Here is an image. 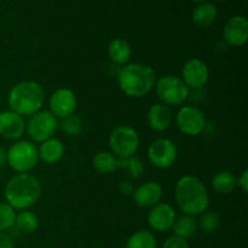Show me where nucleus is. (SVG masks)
Returning a JSON list of instances; mask_svg holds the SVG:
<instances>
[{
    "label": "nucleus",
    "mask_w": 248,
    "mask_h": 248,
    "mask_svg": "<svg viewBox=\"0 0 248 248\" xmlns=\"http://www.w3.org/2000/svg\"><path fill=\"white\" fill-rule=\"evenodd\" d=\"M223 36L232 47L244 46L248 40V21L244 16H234L225 23Z\"/></svg>",
    "instance_id": "nucleus-15"
},
{
    "label": "nucleus",
    "mask_w": 248,
    "mask_h": 248,
    "mask_svg": "<svg viewBox=\"0 0 248 248\" xmlns=\"http://www.w3.org/2000/svg\"><path fill=\"white\" fill-rule=\"evenodd\" d=\"M174 199L177 206L188 216H200L208 210L210 206V193L200 178L186 174L178 179L174 189Z\"/></svg>",
    "instance_id": "nucleus-1"
},
{
    "label": "nucleus",
    "mask_w": 248,
    "mask_h": 248,
    "mask_svg": "<svg viewBox=\"0 0 248 248\" xmlns=\"http://www.w3.org/2000/svg\"><path fill=\"white\" fill-rule=\"evenodd\" d=\"M45 90L33 80L21 81L10 90L7 102L10 109L22 116H31L41 110L45 103Z\"/></svg>",
    "instance_id": "nucleus-4"
},
{
    "label": "nucleus",
    "mask_w": 248,
    "mask_h": 248,
    "mask_svg": "<svg viewBox=\"0 0 248 248\" xmlns=\"http://www.w3.org/2000/svg\"><path fill=\"white\" fill-rule=\"evenodd\" d=\"M41 183L34 174L17 173L5 186L4 195L6 203L14 210H29L41 196Z\"/></svg>",
    "instance_id": "nucleus-2"
},
{
    "label": "nucleus",
    "mask_w": 248,
    "mask_h": 248,
    "mask_svg": "<svg viewBox=\"0 0 248 248\" xmlns=\"http://www.w3.org/2000/svg\"><path fill=\"white\" fill-rule=\"evenodd\" d=\"M176 126L183 135L196 137L206 127V116L200 108L195 106H183L176 114Z\"/></svg>",
    "instance_id": "nucleus-9"
},
{
    "label": "nucleus",
    "mask_w": 248,
    "mask_h": 248,
    "mask_svg": "<svg viewBox=\"0 0 248 248\" xmlns=\"http://www.w3.org/2000/svg\"><path fill=\"white\" fill-rule=\"evenodd\" d=\"M6 164V149L0 145V169L5 166Z\"/></svg>",
    "instance_id": "nucleus-34"
},
{
    "label": "nucleus",
    "mask_w": 248,
    "mask_h": 248,
    "mask_svg": "<svg viewBox=\"0 0 248 248\" xmlns=\"http://www.w3.org/2000/svg\"><path fill=\"white\" fill-rule=\"evenodd\" d=\"M200 216V223H198V224L200 225V229L203 232L212 234V232H217L218 228L220 227V217L216 211L206 210Z\"/></svg>",
    "instance_id": "nucleus-26"
},
{
    "label": "nucleus",
    "mask_w": 248,
    "mask_h": 248,
    "mask_svg": "<svg viewBox=\"0 0 248 248\" xmlns=\"http://www.w3.org/2000/svg\"><path fill=\"white\" fill-rule=\"evenodd\" d=\"M14 227H16V229L22 234H33L39 228L38 216L29 210L19 211L16 213Z\"/></svg>",
    "instance_id": "nucleus-24"
},
{
    "label": "nucleus",
    "mask_w": 248,
    "mask_h": 248,
    "mask_svg": "<svg viewBox=\"0 0 248 248\" xmlns=\"http://www.w3.org/2000/svg\"><path fill=\"white\" fill-rule=\"evenodd\" d=\"M156 75L150 65L144 63H127L118 73L121 91L132 98L144 97L154 89Z\"/></svg>",
    "instance_id": "nucleus-3"
},
{
    "label": "nucleus",
    "mask_w": 248,
    "mask_h": 248,
    "mask_svg": "<svg viewBox=\"0 0 248 248\" xmlns=\"http://www.w3.org/2000/svg\"><path fill=\"white\" fill-rule=\"evenodd\" d=\"M218 10L216 5L211 4V2H202V4L198 5L194 9L193 15H191V19L195 26L200 27V28H207V27L212 26L215 21L217 19Z\"/></svg>",
    "instance_id": "nucleus-20"
},
{
    "label": "nucleus",
    "mask_w": 248,
    "mask_h": 248,
    "mask_svg": "<svg viewBox=\"0 0 248 248\" xmlns=\"http://www.w3.org/2000/svg\"><path fill=\"white\" fill-rule=\"evenodd\" d=\"M155 92L162 104L178 107L189 98L190 90L177 75H164L155 82Z\"/></svg>",
    "instance_id": "nucleus-6"
},
{
    "label": "nucleus",
    "mask_w": 248,
    "mask_h": 248,
    "mask_svg": "<svg viewBox=\"0 0 248 248\" xmlns=\"http://www.w3.org/2000/svg\"><path fill=\"white\" fill-rule=\"evenodd\" d=\"M110 152L119 159L135 156L140 148V136L133 127L121 125L114 128L108 138Z\"/></svg>",
    "instance_id": "nucleus-7"
},
{
    "label": "nucleus",
    "mask_w": 248,
    "mask_h": 248,
    "mask_svg": "<svg viewBox=\"0 0 248 248\" xmlns=\"http://www.w3.org/2000/svg\"><path fill=\"white\" fill-rule=\"evenodd\" d=\"M181 79L189 90H200L210 80V69L200 58H190L184 63Z\"/></svg>",
    "instance_id": "nucleus-12"
},
{
    "label": "nucleus",
    "mask_w": 248,
    "mask_h": 248,
    "mask_svg": "<svg viewBox=\"0 0 248 248\" xmlns=\"http://www.w3.org/2000/svg\"><path fill=\"white\" fill-rule=\"evenodd\" d=\"M38 161V148L29 140H16L6 150V164L17 173H28Z\"/></svg>",
    "instance_id": "nucleus-5"
},
{
    "label": "nucleus",
    "mask_w": 248,
    "mask_h": 248,
    "mask_svg": "<svg viewBox=\"0 0 248 248\" xmlns=\"http://www.w3.org/2000/svg\"><path fill=\"white\" fill-rule=\"evenodd\" d=\"M191 1H194V2H200V4H202V2H206V1H207V0H191Z\"/></svg>",
    "instance_id": "nucleus-35"
},
{
    "label": "nucleus",
    "mask_w": 248,
    "mask_h": 248,
    "mask_svg": "<svg viewBox=\"0 0 248 248\" xmlns=\"http://www.w3.org/2000/svg\"><path fill=\"white\" fill-rule=\"evenodd\" d=\"M120 169H124L132 178H140L144 173V164L138 157L131 156L127 159H120Z\"/></svg>",
    "instance_id": "nucleus-28"
},
{
    "label": "nucleus",
    "mask_w": 248,
    "mask_h": 248,
    "mask_svg": "<svg viewBox=\"0 0 248 248\" xmlns=\"http://www.w3.org/2000/svg\"><path fill=\"white\" fill-rule=\"evenodd\" d=\"M26 131L23 116L11 109L0 111V136L5 140H18Z\"/></svg>",
    "instance_id": "nucleus-14"
},
{
    "label": "nucleus",
    "mask_w": 248,
    "mask_h": 248,
    "mask_svg": "<svg viewBox=\"0 0 248 248\" xmlns=\"http://www.w3.org/2000/svg\"><path fill=\"white\" fill-rule=\"evenodd\" d=\"M118 189L119 193L124 196H132L133 191H135V186H133V184L128 181L120 182L118 186Z\"/></svg>",
    "instance_id": "nucleus-31"
},
{
    "label": "nucleus",
    "mask_w": 248,
    "mask_h": 248,
    "mask_svg": "<svg viewBox=\"0 0 248 248\" xmlns=\"http://www.w3.org/2000/svg\"><path fill=\"white\" fill-rule=\"evenodd\" d=\"M50 113L56 119H64L73 115L78 108V98L74 91L67 87L57 89L48 99Z\"/></svg>",
    "instance_id": "nucleus-11"
},
{
    "label": "nucleus",
    "mask_w": 248,
    "mask_h": 248,
    "mask_svg": "<svg viewBox=\"0 0 248 248\" xmlns=\"http://www.w3.org/2000/svg\"><path fill=\"white\" fill-rule=\"evenodd\" d=\"M156 239L148 230H138L128 237L126 248H156Z\"/></svg>",
    "instance_id": "nucleus-25"
},
{
    "label": "nucleus",
    "mask_w": 248,
    "mask_h": 248,
    "mask_svg": "<svg viewBox=\"0 0 248 248\" xmlns=\"http://www.w3.org/2000/svg\"><path fill=\"white\" fill-rule=\"evenodd\" d=\"M132 56V48L128 41L123 38H115L108 45V57L114 64L125 65Z\"/></svg>",
    "instance_id": "nucleus-19"
},
{
    "label": "nucleus",
    "mask_w": 248,
    "mask_h": 248,
    "mask_svg": "<svg viewBox=\"0 0 248 248\" xmlns=\"http://www.w3.org/2000/svg\"><path fill=\"white\" fill-rule=\"evenodd\" d=\"M65 148L64 144L58 138L52 137L50 140H46L45 142L40 143V147L38 149L39 159L43 160L45 164H57L64 156Z\"/></svg>",
    "instance_id": "nucleus-18"
},
{
    "label": "nucleus",
    "mask_w": 248,
    "mask_h": 248,
    "mask_svg": "<svg viewBox=\"0 0 248 248\" xmlns=\"http://www.w3.org/2000/svg\"><path fill=\"white\" fill-rule=\"evenodd\" d=\"M0 248H15L14 240L5 232H0Z\"/></svg>",
    "instance_id": "nucleus-33"
},
{
    "label": "nucleus",
    "mask_w": 248,
    "mask_h": 248,
    "mask_svg": "<svg viewBox=\"0 0 248 248\" xmlns=\"http://www.w3.org/2000/svg\"><path fill=\"white\" fill-rule=\"evenodd\" d=\"M237 177L232 172L220 171L212 178V188L220 195H229L236 189Z\"/></svg>",
    "instance_id": "nucleus-22"
},
{
    "label": "nucleus",
    "mask_w": 248,
    "mask_h": 248,
    "mask_svg": "<svg viewBox=\"0 0 248 248\" xmlns=\"http://www.w3.org/2000/svg\"><path fill=\"white\" fill-rule=\"evenodd\" d=\"M198 228L199 224L195 217L183 215L179 218H176V220L173 223V227H172V230H173L176 236L182 237L184 240H188L191 239L196 234Z\"/></svg>",
    "instance_id": "nucleus-23"
},
{
    "label": "nucleus",
    "mask_w": 248,
    "mask_h": 248,
    "mask_svg": "<svg viewBox=\"0 0 248 248\" xmlns=\"http://www.w3.org/2000/svg\"><path fill=\"white\" fill-rule=\"evenodd\" d=\"M173 121V114L171 108L162 103H156L152 106L147 114L148 126L155 132H164L169 130Z\"/></svg>",
    "instance_id": "nucleus-17"
},
{
    "label": "nucleus",
    "mask_w": 248,
    "mask_h": 248,
    "mask_svg": "<svg viewBox=\"0 0 248 248\" xmlns=\"http://www.w3.org/2000/svg\"><path fill=\"white\" fill-rule=\"evenodd\" d=\"M16 219V210L9 203L0 202V232H4L14 228Z\"/></svg>",
    "instance_id": "nucleus-29"
},
{
    "label": "nucleus",
    "mask_w": 248,
    "mask_h": 248,
    "mask_svg": "<svg viewBox=\"0 0 248 248\" xmlns=\"http://www.w3.org/2000/svg\"><path fill=\"white\" fill-rule=\"evenodd\" d=\"M148 160L159 170H166L173 166L177 160L178 150L173 140L169 138H157L148 148Z\"/></svg>",
    "instance_id": "nucleus-10"
},
{
    "label": "nucleus",
    "mask_w": 248,
    "mask_h": 248,
    "mask_svg": "<svg viewBox=\"0 0 248 248\" xmlns=\"http://www.w3.org/2000/svg\"><path fill=\"white\" fill-rule=\"evenodd\" d=\"M58 126L67 136H79L84 130V123H82L79 116L74 115V114L68 116V118L62 119Z\"/></svg>",
    "instance_id": "nucleus-27"
},
{
    "label": "nucleus",
    "mask_w": 248,
    "mask_h": 248,
    "mask_svg": "<svg viewBox=\"0 0 248 248\" xmlns=\"http://www.w3.org/2000/svg\"><path fill=\"white\" fill-rule=\"evenodd\" d=\"M162 248H190V247H189L188 240H184L182 239V237H178L176 236V235H173V236L169 237V239L164 242V246H162Z\"/></svg>",
    "instance_id": "nucleus-30"
},
{
    "label": "nucleus",
    "mask_w": 248,
    "mask_h": 248,
    "mask_svg": "<svg viewBox=\"0 0 248 248\" xmlns=\"http://www.w3.org/2000/svg\"><path fill=\"white\" fill-rule=\"evenodd\" d=\"M176 218V211L170 203L159 202L149 210L147 222L148 225L155 232H166L172 229Z\"/></svg>",
    "instance_id": "nucleus-13"
},
{
    "label": "nucleus",
    "mask_w": 248,
    "mask_h": 248,
    "mask_svg": "<svg viewBox=\"0 0 248 248\" xmlns=\"http://www.w3.org/2000/svg\"><path fill=\"white\" fill-rule=\"evenodd\" d=\"M237 186L245 194L248 193V169H245L237 178Z\"/></svg>",
    "instance_id": "nucleus-32"
},
{
    "label": "nucleus",
    "mask_w": 248,
    "mask_h": 248,
    "mask_svg": "<svg viewBox=\"0 0 248 248\" xmlns=\"http://www.w3.org/2000/svg\"><path fill=\"white\" fill-rule=\"evenodd\" d=\"M57 130L58 120L48 110H39L33 114L26 125L27 133L36 143L52 138Z\"/></svg>",
    "instance_id": "nucleus-8"
},
{
    "label": "nucleus",
    "mask_w": 248,
    "mask_h": 248,
    "mask_svg": "<svg viewBox=\"0 0 248 248\" xmlns=\"http://www.w3.org/2000/svg\"><path fill=\"white\" fill-rule=\"evenodd\" d=\"M162 194V186L157 182L148 181L135 188L132 196L138 207L152 208L161 201Z\"/></svg>",
    "instance_id": "nucleus-16"
},
{
    "label": "nucleus",
    "mask_w": 248,
    "mask_h": 248,
    "mask_svg": "<svg viewBox=\"0 0 248 248\" xmlns=\"http://www.w3.org/2000/svg\"><path fill=\"white\" fill-rule=\"evenodd\" d=\"M92 166L98 173L108 174L120 169V159L111 152H98L92 159Z\"/></svg>",
    "instance_id": "nucleus-21"
}]
</instances>
